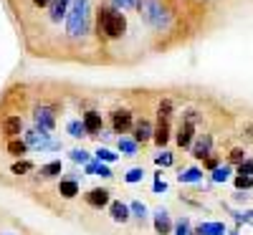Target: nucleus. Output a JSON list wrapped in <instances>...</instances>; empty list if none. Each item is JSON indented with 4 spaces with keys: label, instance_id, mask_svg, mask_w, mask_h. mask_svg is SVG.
Listing matches in <instances>:
<instances>
[{
    "label": "nucleus",
    "instance_id": "2f4dec72",
    "mask_svg": "<svg viewBox=\"0 0 253 235\" xmlns=\"http://www.w3.org/2000/svg\"><path fill=\"white\" fill-rule=\"evenodd\" d=\"M157 164H162V167H167V164H172V155H170V152H162V155L157 157Z\"/></svg>",
    "mask_w": 253,
    "mask_h": 235
},
{
    "label": "nucleus",
    "instance_id": "58836bf2",
    "mask_svg": "<svg viewBox=\"0 0 253 235\" xmlns=\"http://www.w3.org/2000/svg\"><path fill=\"white\" fill-rule=\"evenodd\" d=\"M5 235H10V233H5Z\"/></svg>",
    "mask_w": 253,
    "mask_h": 235
},
{
    "label": "nucleus",
    "instance_id": "ddd939ff",
    "mask_svg": "<svg viewBox=\"0 0 253 235\" xmlns=\"http://www.w3.org/2000/svg\"><path fill=\"white\" fill-rule=\"evenodd\" d=\"M150 137H152V126H150V121L142 119V121L137 124V129H134V139H137V142H147Z\"/></svg>",
    "mask_w": 253,
    "mask_h": 235
},
{
    "label": "nucleus",
    "instance_id": "412c9836",
    "mask_svg": "<svg viewBox=\"0 0 253 235\" xmlns=\"http://www.w3.org/2000/svg\"><path fill=\"white\" fill-rule=\"evenodd\" d=\"M41 175H43V177H56V175H61V162H51V164H46V167H41Z\"/></svg>",
    "mask_w": 253,
    "mask_h": 235
},
{
    "label": "nucleus",
    "instance_id": "bb28decb",
    "mask_svg": "<svg viewBox=\"0 0 253 235\" xmlns=\"http://www.w3.org/2000/svg\"><path fill=\"white\" fill-rule=\"evenodd\" d=\"M238 175H253V159H246V162H241V167H238Z\"/></svg>",
    "mask_w": 253,
    "mask_h": 235
},
{
    "label": "nucleus",
    "instance_id": "c9c22d12",
    "mask_svg": "<svg viewBox=\"0 0 253 235\" xmlns=\"http://www.w3.org/2000/svg\"><path fill=\"white\" fill-rule=\"evenodd\" d=\"M177 235H187V220H180L177 223Z\"/></svg>",
    "mask_w": 253,
    "mask_h": 235
},
{
    "label": "nucleus",
    "instance_id": "4c0bfd02",
    "mask_svg": "<svg viewBox=\"0 0 253 235\" xmlns=\"http://www.w3.org/2000/svg\"><path fill=\"white\" fill-rule=\"evenodd\" d=\"M160 190H165V182H160V180H157V182H155V192H160Z\"/></svg>",
    "mask_w": 253,
    "mask_h": 235
},
{
    "label": "nucleus",
    "instance_id": "473e14b6",
    "mask_svg": "<svg viewBox=\"0 0 253 235\" xmlns=\"http://www.w3.org/2000/svg\"><path fill=\"white\" fill-rule=\"evenodd\" d=\"M114 3H117L119 8H124V10H129V8H134L137 0H114Z\"/></svg>",
    "mask_w": 253,
    "mask_h": 235
},
{
    "label": "nucleus",
    "instance_id": "20e7f679",
    "mask_svg": "<svg viewBox=\"0 0 253 235\" xmlns=\"http://www.w3.org/2000/svg\"><path fill=\"white\" fill-rule=\"evenodd\" d=\"M26 144L36 147V149H58L56 142H48V134H43V129H36V132H28L26 134Z\"/></svg>",
    "mask_w": 253,
    "mask_h": 235
},
{
    "label": "nucleus",
    "instance_id": "9b49d317",
    "mask_svg": "<svg viewBox=\"0 0 253 235\" xmlns=\"http://www.w3.org/2000/svg\"><path fill=\"white\" fill-rule=\"evenodd\" d=\"M190 142H193V121L180 126V132H177V144L180 147H190Z\"/></svg>",
    "mask_w": 253,
    "mask_h": 235
},
{
    "label": "nucleus",
    "instance_id": "7c9ffc66",
    "mask_svg": "<svg viewBox=\"0 0 253 235\" xmlns=\"http://www.w3.org/2000/svg\"><path fill=\"white\" fill-rule=\"evenodd\" d=\"M129 210L134 212L137 218H144V215H147V207H144L142 202H132V207H129Z\"/></svg>",
    "mask_w": 253,
    "mask_h": 235
},
{
    "label": "nucleus",
    "instance_id": "f3484780",
    "mask_svg": "<svg viewBox=\"0 0 253 235\" xmlns=\"http://www.w3.org/2000/svg\"><path fill=\"white\" fill-rule=\"evenodd\" d=\"M167 139H170V126H167V121H165V119H160V126H157V132H155V142L162 147Z\"/></svg>",
    "mask_w": 253,
    "mask_h": 235
},
{
    "label": "nucleus",
    "instance_id": "dca6fc26",
    "mask_svg": "<svg viewBox=\"0 0 253 235\" xmlns=\"http://www.w3.org/2000/svg\"><path fill=\"white\" fill-rule=\"evenodd\" d=\"M208 152H210V137L205 134V137L198 139V144H195V149H193V155L203 159V157H208Z\"/></svg>",
    "mask_w": 253,
    "mask_h": 235
},
{
    "label": "nucleus",
    "instance_id": "4be33fe9",
    "mask_svg": "<svg viewBox=\"0 0 253 235\" xmlns=\"http://www.w3.org/2000/svg\"><path fill=\"white\" fill-rule=\"evenodd\" d=\"M119 149H122L124 155H134L137 152V144L132 139H119Z\"/></svg>",
    "mask_w": 253,
    "mask_h": 235
},
{
    "label": "nucleus",
    "instance_id": "f03ea898",
    "mask_svg": "<svg viewBox=\"0 0 253 235\" xmlns=\"http://www.w3.org/2000/svg\"><path fill=\"white\" fill-rule=\"evenodd\" d=\"M137 5H139L142 20H144V23H150L152 28L162 31V28L170 26V13H167V8H162L157 0H139Z\"/></svg>",
    "mask_w": 253,
    "mask_h": 235
},
{
    "label": "nucleus",
    "instance_id": "cd10ccee",
    "mask_svg": "<svg viewBox=\"0 0 253 235\" xmlns=\"http://www.w3.org/2000/svg\"><path fill=\"white\" fill-rule=\"evenodd\" d=\"M96 157L104 159V162H114V159H117V155L109 152V149H96Z\"/></svg>",
    "mask_w": 253,
    "mask_h": 235
},
{
    "label": "nucleus",
    "instance_id": "c85d7f7f",
    "mask_svg": "<svg viewBox=\"0 0 253 235\" xmlns=\"http://www.w3.org/2000/svg\"><path fill=\"white\" fill-rule=\"evenodd\" d=\"M142 177H144L142 169H129V172H126V182H139Z\"/></svg>",
    "mask_w": 253,
    "mask_h": 235
},
{
    "label": "nucleus",
    "instance_id": "7ed1b4c3",
    "mask_svg": "<svg viewBox=\"0 0 253 235\" xmlns=\"http://www.w3.org/2000/svg\"><path fill=\"white\" fill-rule=\"evenodd\" d=\"M99 31H101L104 36H109V38H119V36L126 31V20H124L122 13L104 8V10L99 13Z\"/></svg>",
    "mask_w": 253,
    "mask_h": 235
},
{
    "label": "nucleus",
    "instance_id": "9d476101",
    "mask_svg": "<svg viewBox=\"0 0 253 235\" xmlns=\"http://www.w3.org/2000/svg\"><path fill=\"white\" fill-rule=\"evenodd\" d=\"M200 235H225V225L223 223H203L198 228Z\"/></svg>",
    "mask_w": 253,
    "mask_h": 235
},
{
    "label": "nucleus",
    "instance_id": "39448f33",
    "mask_svg": "<svg viewBox=\"0 0 253 235\" xmlns=\"http://www.w3.org/2000/svg\"><path fill=\"white\" fill-rule=\"evenodd\" d=\"M33 117H36V124H38L43 132L53 129V114H51V109H48V106H38Z\"/></svg>",
    "mask_w": 253,
    "mask_h": 235
},
{
    "label": "nucleus",
    "instance_id": "b1692460",
    "mask_svg": "<svg viewBox=\"0 0 253 235\" xmlns=\"http://www.w3.org/2000/svg\"><path fill=\"white\" fill-rule=\"evenodd\" d=\"M86 169H89V172H94V175H101V177H112L109 167H104V164H89Z\"/></svg>",
    "mask_w": 253,
    "mask_h": 235
},
{
    "label": "nucleus",
    "instance_id": "393cba45",
    "mask_svg": "<svg viewBox=\"0 0 253 235\" xmlns=\"http://www.w3.org/2000/svg\"><path fill=\"white\" fill-rule=\"evenodd\" d=\"M228 175H230L228 167H215V169H213V180H215V182H225Z\"/></svg>",
    "mask_w": 253,
    "mask_h": 235
},
{
    "label": "nucleus",
    "instance_id": "72a5a7b5",
    "mask_svg": "<svg viewBox=\"0 0 253 235\" xmlns=\"http://www.w3.org/2000/svg\"><path fill=\"white\" fill-rule=\"evenodd\" d=\"M28 169H31V164H28V162H20V164H15V167H13V172H15V175H20V172H28Z\"/></svg>",
    "mask_w": 253,
    "mask_h": 235
},
{
    "label": "nucleus",
    "instance_id": "e433bc0d",
    "mask_svg": "<svg viewBox=\"0 0 253 235\" xmlns=\"http://www.w3.org/2000/svg\"><path fill=\"white\" fill-rule=\"evenodd\" d=\"M51 0H33V5H38V8H43V5H48Z\"/></svg>",
    "mask_w": 253,
    "mask_h": 235
},
{
    "label": "nucleus",
    "instance_id": "f704fd0d",
    "mask_svg": "<svg viewBox=\"0 0 253 235\" xmlns=\"http://www.w3.org/2000/svg\"><path fill=\"white\" fill-rule=\"evenodd\" d=\"M230 159H233V162H246V159H243V152H241V149H233V152H230Z\"/></svg>",
    "mask_w": 253,
    "mask_h": 235
},
{
    "label": "nucleus",
    "instance_id": "5701e85b",
    "mask_svg": "<svg viewBox=\"0 0 253 235\" xmlns=\"http://www.w3.org/2000/svg\"><path fill=\"white\" fill-rule=\"evenodd\" d=\"M26 147H28L26 142H18V139H13V142L8 144V152H10V155H23V152H26Z\"/></svg>",
    "mask_w": 253,
    "mask_h": 235
},
{
    "label": "nucleus",
    "instance_id": "aec40b11",
    "mask_svg": "<svg viewBox=\"0 0 253 235\" xmlns=\"http://www.w3.org/2000/svg\"><path fill=\"white\" fill-rule=\"evenodd\" d=\"M86 132L89 129H86V124H84V121H71L69 124V134L71 137H86Z\"/></svg>",
    "mask_w": 253,
    "mask_h": 235
},
{
    "label": "nucleus",
    "instance_id": "6e6552de",
    "mask_svg": "<svg viewBox=\"0 0 253 235\" xmlns=\"http://www.w3.org/2000/svg\"><path fill=\"white\" fill-rule=\"evenodd\" d=\"M84 124H86L89 134H96V132H101V117H99L96 112H86V114H84Z\"/></svg>",
    "mask_w": 253,
    "mask_h": 235
},
{
    "label": "nucleus",
    "instance_id": "f8f14e48",
    "mask_svg": "<svg viewBox=\"0 0 253 235\" xmlns=\"http://www.w3.org/2000/svg\"><path fill=\"white\" fill-rule=\"evenodd\" d=\"M66 5H69V0H53V3H51V20H56V23H58V20L69 13Z\"/></svg>",
    "mask_w": 253,
    "mask_h": 235
},
{
    "label": "nucleus",
    "instance_id": "f257e3e1",
    "mask_svg": "<svg viewBox=\"0 0 253 235\" xmlns=\"http://www.w3.org/2000/svg\"><path fill=\"white\" fill-rule=\"evenodd\" d=\"M89 26V0H74L69 13H66V31L69 36L86 33Z\"/></svg>",
    "mask_w": 253,
    "mask_h": 235
},
{
    "label": "nucleus",
    "instance_id": "6ab92c4d",
    "mask_svg": "<svg viewBox=\"0 0 253 235\" xmlns=\"http://www.w3.org/2000/svg\"><path fill=\"white\" fill-rule=\"evenodd\" d=\"M112 218L124 223L126 218H129V207H126V205H122V202H112Z\"/></svg>",
    "mask_w": 253,
    "mask_h": 235
},
{
    "label": "nucleus",
    "instance_id": "4468645a",
    "mask_svg": "<svg viewBox=\"0 0 253 235\" xmlns=\"http://www.w3.org/2000/svg\"><path fill=\"white\" fill-rule=\"evenodd\" d=\"M20 126H23V124H20V117H8L5 124H3V132L15 137V134H20Z\"/></svg>",
    "mask_w": 253,
    "mask_h": 235
},
{
    "label": "nucleus",
    "instance_id": "423d86ee",
    "mask_svg": "<svg viewBox=\"0 0 253 235\" xmlns=\"http://www.w3.org/2000/svg\"><path fill=\"white\" fill-rule=\"evenodd\" d=\"M86 200H89V205H94V207H104L109 202V192L107 190H91L89 195H86Z\"/></svg>",
    "mask_w": 253,
    "mask_h": 235
},
{
    "label": "nucleus",
    "instance_id": "2eb2a0df",
    "mask_svg": "<svg viewBox=\"0 0 253 235\" xmlns=\"http://www.w3.org/2000/svg\"><path fill=\"white\" fill-rule=\"evenodd\" d=\"M58 192H61L63 197H76V195H79V185H76L74 180H63L61 187H58Z\"/></svg>",
    "mask_w": 253,
    "mask_h": 235
},
{
    "label": "nucleus",
    "instance_id": "a211bd4d",
    "mask_svg": "<svg viewBox=\"0 0 253 235\" xmlns=\"http://www.w3.org/2000/svg\"><path fill=\"white\" fill-rule=\"evenodd\" d=\"M200 177H203V172H200L198 167H190V169H185V172H180V175H177V180H180V182H198Z\"/></svg>",
    "mask_w": 253,
    "mask_h": 235
},
{
    "label": "nucleus",
    "instance_id": "a878e982",
    "mask_svg": "<svg viewBox=\"0 0 253 235\" xmlns=\"http://www.w3.org/2000/svg\"><path fill=\"white\" fill-rule=\"evenodd\" d=\"M236 187H238V190H248V187H253V177H248V175L236 177Z\"/></svg>",
    "mask_w": 253,
    "mask_h": 235
},
{
    "label": "nucleus",
    "instance_id": "1a4fd4ad",
    "mask_svg": "<svg viewBox=\"0 0 253 235\" xmlns=\"http://www.w3.org/2000/svg\"><path fill=\"white\" fill-rule=\"evenodd\" d=\"M170 218H167V212L165 210H160L157 212V215H155V230L160 233V235H167V233H170Z\"/></svg>",
    "mask_w": 253,
    "mask_h": 235
},
{
    "label": "nucleus",
    "instance_id": "0eeeda50",
    "mask_svg": "<svg viewBox=\"0 0 253 235\" xmlns=\"http://www.w3.org/2000/svg\"><path fill=\"white\" fill-rule=\"evenodd\" d=\"M114 129L117 132H126L129 129V124H132V114L129 112H114Z\"/></svg>",
    "mask_w": 253,
    "mask_h": 235
},
{
    "label": "nucleus",
    "instance_id": "c756f323",
    "mask_svg": "<svg viewBox=\"0 0 253 235\" xmlns=\"http://www.w3.org/2000/svg\"><path fill=\"white\" fill-rule=\"evenodd\" d=\"M71 159H74V162H89V155L84 152V149H74V152H71Z\"/></svg>",
    "mask_w": 253,
    "mask_h": 235
}]
</instances>
